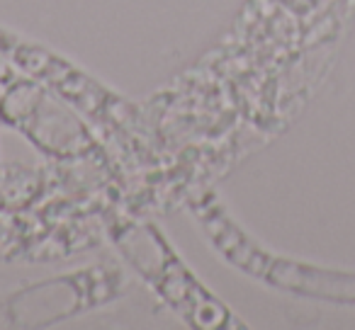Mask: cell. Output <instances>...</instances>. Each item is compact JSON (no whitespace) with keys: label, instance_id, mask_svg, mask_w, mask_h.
I'll return each mask as SVG.
<instances>
[{"label":"cell","instance_id":"cell-1","mask_svg":"<svg viewBox=\"0 0 355 330\" xmlns=\"http://www.w3.org/2000/svg\"><path fill=\"white\" fill-rule=\"evenodd\" d=\"M205 223L209 226V233L214 236L217 246L222 248L236 265L246 267L253 275L266 277L272 284L287 286V289L302 291V294L355 299V277L326 275V272L306 270V267H300V265H287V262L270 260V257L266 260L263 253H258L253 246H248L246 238H243L227 219H219L214 212H212V217H205Z\"/></svg>","mask_w":355,"mask_h":330}]
</instances>
